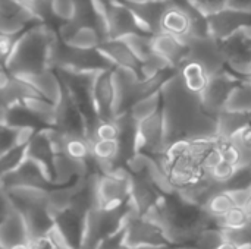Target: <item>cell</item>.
<instances>
[{"instance_id": "obj_1", "label": "cell", "mask_w": 251, "mask_h": 249, "mask_svg": "<svg viewBox=\"0 0 251 249\" xmlns=\"http://www.w3.org/2000/svg\"><path fill=\"white\" fill-rule=\"evenodd\" d=\"M151 214L179 247L193 244L204 230L216 226V220L206 213L203 205L187 200L178 191L163 194Z\"/></svg>"}, {"instance_id": "obj_2", "label": "cell", "mask_w": 251, "mask_h": 249, "mask_svg": "<svg viewBox=\"0 0 251 249\" xmlns=\"http://www.w3.org/2000/svg\"><path fill=\"white\" fill-rule=\"evenodd\" d=\"M59 40L49 23L38 22L19 35L3 68L15 76H29L53 69Z\"/></svg>"}, {"instance_id": "obj_3", "label": "cell", "mask_w": 251, "mask_h": 249, "mask_svg": "<svg viewBox=\"0 0 251 249\" xmlns=\"http://www.w3.org/2000/svg\"><path fill=\"white\" fill-rule=\"evenodd\" d=\"M125 247L128 248H181L168 235L163 225L153 216H141L135 208L126 216L125 223Z\"/></svg>"}, {"instance_id": "obj_4", "label": "cell", "mask_w": 251, "mask_h": 249, "mask_svg": "<svg viewBox=\"0 0 251 249\" xmlns=\"http://www.w3.org/2000/svg\"><path fill=\"white\" fill-rule=\"evenodd\" d=\"M131 172L126 166H118L115 170L100 172L96 182L97 207L103 210H116L131 201Z\"/></svg>"}, {"instance_id": "obj_5", "label": "cell", "mask_w": 251, "mask_h": 249, "mask_svg": "<svg viewBox=\"0 0 251 249\" xmlns=\"http://www.w3.org/2000/svg\"><path fill=\"white\" fill-rule=\"evenodd\" d=\"M132 210V201L116 210H103L100 207L91 208L87 214L85 236L81 249H97L103 239H106L124 226L126 216Z\"/></svg>"}, {"instance_id": "obj_6", "label": "cell", "mask_w": 251, "mask_h": 249, "mask_svg": "<svg viewBox=\"0 0 251 249\" xmlns=\"http://www.w3.org/2000/svg\"><path fill=\"white\" fill-rule=\"evenodd\" d=\"M87 211H82L75 205H69L63 210L53 213L54 232L68 248H82L87 226Z\"/></svg>"}, {"instance_id": "obj_7", "label": "cell", "mask_w": 251, "mask_h": 249, "mask_svg": "<svg viewBox=\"0 0 251 249\" xmlns=\"http://www.w3.org/2000/svg\"><path fill=\"white\" fill-rule=\"evenodd\" d=\"M210 35L219 41L251 28V9L226 6L207 16Z\"/></svg>"}, {"instance_id": "obj_8", "label": "cell", "mask_w": 251, "mask_h": 249, "mask_svg": "<svg viewBox=\"0 0 251 249\" xmlns=\"http://www.w3.org/2000/svg\"><path fill=\"white\" fill-rule=\"evenodd\" d=\"M18 186L37 188V189H44L49 192V191L63 186V185H57V183L51 182L50 178L47 176V173L44 172V169L37 161L26 157V160L16 170L1 176V189L18 188Z\"/></svg>"}, {"instance_id": "obj_9", "label": "cell", "mask_w": 251, "mask_h": 249, "mask_svg": "<svg viewBox=\"0 0 251 249\" xmlns=\"http://www.w3.org/2000/svg\"><path fill=\"white\" fill-rule=\"evenodd\" d=\"M29 238L31 235L24 216L10 203L9 197L3 192V213H1V225H0L1 249H9L16 244L29 242Z\"/></svg>"}, {"instance_id": "obj_10", "label": "cell", "mask_w": 251, "mask_h": 249, "mask_svg": "<svg viewBox=\"0 0 251 249\" xmlns=\"http://www.w3.org/2000/svg\"><path fill=\"white\" fill-rule=\"evenodd\" d=\"M238 82H240V79L237 78V75L234 76L232 72L228 69L225 72L213 75L210 78L207 88L200 95L204 110L213 116H218L225 109V103H226L231 91L234 90V87Z\"/></svg>"}, {"instance_id": "obj_11", "label": "cell", "mask_w": 251, "mask_h": 249, "mask_svg": "<svg viewBox=\"0 0 251 249\" xmlns=\"http://www.w3.org/2000/svg\"><path fill=\"white\" fill-rule=\"evenodd\" d=\"M1 34L19 35L29 26L43 22L32 10L25 7L18 0H1Z\"/></svg>"}, {"instance_id": "obj_12", "label": "cell", "mask_w": 251, "mask_h": 249, "mask_svg": "<svg viewBox=\"0 0 251 249\" xmlns=\"http://www.w3.org/2000/svg\"><path fill=\"white\" fill-rule=\"evenodd\" d=\"M113 69L97 72L93 87V98L99 120H115V84Z\"/></svg>"}, {"instance_id": "obj_13", "label": "cell", "mask_w": 251, "mask_h": 249, "mask_svg": "<svg viewBox=\"0 0 251 249\" xmlns=\"http://www.w3.org/2000/svg\"><path fill=\"white\" fill-rule=\"evenodd\" d=\"M26 156L29 158H32L34 161H37L44 169V172L47 173V176L50 178L51 182L57 183L56 153L53 150V145H51L50 139L47 138V135L44 132V128L37 131L34 134V136L29 139V142L26 145ZM57 185H60V183H57Z\"/></svg>"}, {"instance_id": "obj_14", "label": "cell", "mask_w": 251, "mask_h": 249, "mask_svg": "<svg viewBox=\"0 0 251 249\" xmlns=\"http://www.w3.org/2000/svg\"><path fill=\"white\" fill-rule=\"evenodd\" d=\"M153 47L157 53L165 56L176 69L188 60L190 48L184 38L168 32H159L153 35Z\"/></svg>"}, {"instance_id": "obj_15", "label": "cell", "mask_w": 251, "mask_h": 249, "mask_svg": "<svg viewBox=\"0 0 251 249\" xmlns=\"http://www.w3.org/2000/svg\"><path fill=\"white\" fill-rule=\"evenodd\" d=\"M160 29H162L160 32H168L181 38H187L191 35V31H193L191 18L181 4L168 1L166 10L162 16Z\"/></svg>"}, {"instance_id": "obj_16", "label": "cell", "mask_w": 251, "mask_h": 249, "mask_svg": "<svg viewBox=\"0 0 251 249\" xmlns=\"http://www.w3.org/2000/svg\"><path fill=\"white\" fill-rule=\"evenodd\" d=\"M100 51L113 63V66H122V68H129L135 69L140 72L141 62L138 57L132 53L129 45L122 40V38H109L103 41L99 45Z\"/></svg>"}, {"instance_id": "obj_17", "label": "cell", "mask_w": 251, "mask_h": 249, "mask_svg": "<svg viewBox=\"0 0 251 249\" xmlns=\"http://www.w3.org/2000/svg\"><path fill=\"white\" fill-rule=\"evenodd\" d=\"M179 73L185 87L197 95L203 94V91L207 88L210 78H212L207 69L200 62L193 60V59H188L181 65Z\"/></svg>"}, {"instance_id": "obj_18", "label": "cell", "mask_w": 251, "mask_h": 249, "mask_svg": "<svg viewBox=\"0 0 251 249\" xmlns=\"http://www.w3.org/2000/svg\"><path fill=\"white\" fill-rule=\"evenodd\" d=\"M250 122L251 116L249 114L222 110L218 114V136L222 139H232L238 134V131Z\"/></svg>"}, {"instance_id": "obj_19", "label": "cell", "mask_w": 251, "mask_h": 249, "mask_svg": "<svg viewBox=\"0 0 251 249\" xmlns=\"http://www.w3.org/2000/svg\"><path fill=\"white\" fill-rule=\"evenodd\" d=\"M238 205L237 204V200L232 194V191H228V189H219L216 191L203 205V208L206 210V213L213 217L215 220L221 219L224 214H226L232 207Z\"/></svg>"}, {"instance_id": "obj_20", "label": "cell", "mask_w": 251, "mask_h": 249, "mask_svg": "<svg viewBox=\"0 0 251 249\" xmlns=\"http://www.w3.org/2000/svg\"><path fill=\"white\" fill-rule=\"evenodd\" d=\"M162 107H163V95H162V90H159V91L138 100L132 106V109L129 112H131L132 117L140 123L144 119H147V117L153 116L154 113L160 112Z\"/></svg>"}, {"instance_id": "obj_21", "label": "cell", "mask_w": 251, "mask_h": 249, "mask_svg": "<svg viewBox=\"0 0 251 249\" xmlns=\"http://www.w3.org/2000/svg\"><path fill=\"white\" fill-rule=\"evenodd\" d=\"M63 154L75 161L87 163L91 157V142L85 136L65 135Z\"/></svg>"}, {"instance_id": "obj_22", "label": "cell", "mask_w": 251, "mask_h": 249, "mask_svg": "<svg viewBox=\"0 0 251 249\" xmlns=\"http://www.w3.org/2000/svg\"><path fill=\"white\" fill-rule=\"evenodd\" d=\"M251 223V216L243 205L232 207L226 214L216 220V225L222 229H238Z\"/></svg>"}, {"instance_id": "obj_23", "label": "cell", "mask_w": 251, "mask_h": 249, "mask_svg": "<svg viewBox=\"0 0 251 249\" xmlns=\"http://www.w3.org/2000/svg\"><path fill=\"white\" fill-rule=\"evenodd\" d=\"M26 145L28 144H22V145H16L4 153H1L0 157V164H1V176L7 175L13 170H16L25 160H26Z\"/></svg>"}, {"instance_id": "obj_24", "label": "cell", "mask_w": 251, "mask_h": 249, "mask_svg": "<svg viewBox=\"0 0 251 249\" xmlns=\"http://www.w3.org/2000/svg\"><path fill=\"white\" fill-rule=\"evenodd\" d=\"M221 230H222L224 239L234 242L240 248L246 249L251 247V223L244 227H238V229H222L221 227Z\"/></svg>"}, {"instance_id": "obj_25", "label": "cell", "mask_w": 251, "mask_h": 249, "mask_svg": "<svg viewBox=\"0 0 251 249\" xmlns=\"http://www.w3.org/2000/svg\"><path fill=\"white\" fill-rule=\"evenodd\" d=\"M237 170H238L237 166H234V164H231V163H228V161L224 160V161H221L218 166H215V167L209 172V175H210V178H212L215 182H218L219 185L225 186V185L235 176Z\"/></svg>"}, {"instance_id": "obj_26", "label": "cell", "mask_w": 251, "mask_h": 249, "mask_svg": "<svg viewBox=\"0 0 251 249\" xmlns=\"http://www.w3.org/2000/svg\"><path fill=\"white\" fill-rule=\"evenodd\" d=\"M62 245H65L57 233L53 230L49 235H40L29 238V247L31 249H59Z\"/></svg>"}, {"instance_id": "obj_27", "label": "cell", "mask_w": 251, "mask_h": 249, "mask_svg": "<svg viewBox=\"0 0 251 249\" xmlns=\"http://www.w3.org/2000/svg\"><path fill=\"white\" fill-rule=\"evenodd\" d=\"M51 9L57 19L63 22L72 21L75 13V0H51Z\"/></svg>"}, {"instance_id": "obj_28", "label": "cell", "mask_w": 251, "mask_h": 249, "mask_svg": "<svg viewBox=\"0 0 251 249\" xmlns=\"http://www.w3.org/2000/svg\"><path fill=\"white\" fill-rule=\"evenodd\" d=\"M216 249H243V248H240L238 245H235V244H234V242H231V241L222 239V241L219 242V245L216 247Z\"/></svg>"}, {"instance_id": "obj_29", "label": "cell", "mask_w": 251, "mask_h": 249, "mask_svg": "<svg viewBox=\"0 0 251 249\" xmlns=\"http://www.w3.org/2000/svg\"><path fill=\"white\" fill-rule=\"evenodd\" d=\"M243 207L246 208V211H247V213L251 216V189H250V192H249V197H247L246 203L243 204Z\"/></svg>"}, {"instance_id": "obj_30", "label": "cell", "mask_w": 251, "mask_h": 249, "mask_svg": "<svg viewBox=\"0 0 251 249\" xmlns=\"http://www.w3.org/2000/svg\"><path fill=\"white\" fill-rule=\"evenodd\" d=\"M9 249H31L29 247V242H22V244H16V245H13L12 248Z\"/></svg>"}, {"instance_id": "obj_31", "label": "cell", "mask_w": 251, "mask_h": 249, "mask_svg": "<svg viewBox=\"0 0 251 249\" xmlns=\"http://www.w3.org/2000/svg\"><path fill=\"white\" fill-rule=\"evenodd\" d=\"M124 3H143V1H147V0H121Z\"/></svg>"}, {"instance_id": "obj_32", "label": "cell", "mask_w": 251, "mask_h": 249, "mask_svg": "<svg viewBox=\"0 0 251 249\" xmlns=\"http://www.w3.org/2000/svg\"><path fill=\"white\" fill-rule=\"evenodd\" d=\"M59 249H71V248H68L66 245H62V247H60V248H59Z\"/></svg>"}]
</instances>
